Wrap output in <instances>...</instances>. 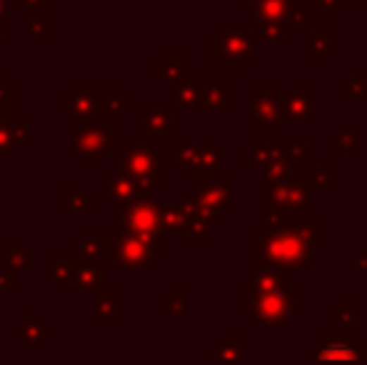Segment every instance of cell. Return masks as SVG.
Masks as SVG:
<instances>
[{
    "mask_svg": "<svg viewBox=\"0 0 367 365\" xmlns=\"http://www.w3.org/2000/svg\"><path fill=\"white\" fill-rule=\"evenodd\" d=\"M260 271H275V268H305L307 255H310V245L302 238V228L287 225L285 230L268 233L260 235Z\"/></svg>",
    "mask_w": 367,
    "mask_h": 365,
    "instance_id": "obj_1",
    "label": "cell"
},
{
    "mask_svg": "<svg viewBox=\"0 0 367 365\" xmlns=\"http://www.w3.org/2000/svg\"><path fill=\"white\" fill-rule=\"evenodd\" d=\"M300 295L290 290H270V293L247 295V313L255 316V321L263 326H282L297 313Z\"/></svg>",
    "mask_w": 367,
    "mask_h": 365,
    "instance_id": "obj_2",
    "label": "cell"
},
{
    "mask_svg": "<svg viewBox=\"0 0 367 365\" xmlns=\"http://www.w3.org/2000/svg\"><path fill=\"white\" fill-rule=\"evenodd\" d=\"M318 360H365L367 350L357 345L355 338H325L320 348L313 353Z\"/></svg>",
    "mask_w": 367,
    "mask_h": 365,
    "instance_id": "obj_3",
    "label": "cell"
},
{
    "mask_svg": "<svg viewBox=\"0 0 367 365\" xmlns=\"http://www.w3.org/2000/svg\"><path fill=\"white\" fill-rule=\"evenodd\" d=\"M255 130L265 133L270 128L280 123V111H278V90L270 85H260L255 88Z\"/></svg>",
    "mask_w": 367,
    "mask_h": 365,
    "instance_id": "obj_4",
    "label": "cell"
},
{
    "mask_svg": "<svg viewBox=\"0 0 367 365\" xmlns=\"http://www.w3.org/2000/svg\"><path fill=\"white\" fill-rule=\"evenodd\" d=\"M310 88H297V90H292L290 95H287L282 103H280V118L282 120H292V123H300V120H305L307 118V113H310Z\"/></svg>",
    "mask_w": 367,
    "mask_h": 365,
    "instance_id": "obj_5",
    "label": "cell"
},
{
    "mask_svg": "<svg viewBox=\"0 0 367 365\" xmlns=\"http://www.w3.org/2000/svg\"><path fill=\"white\" fill-rule=\"evenodd\" d=\"M300 8V0H258V20L260 23H282Z\"/></svg>",
    "mask_w": 367,
    "mask_h": 365,
    "instance_id": "obj_6",
    "label": "cell"
},
{
    "mask_svg": "<svg viewBox=\"0 0 367 365\" xmlns=\"http://www.w3.org/2000/svg\"><path fill=\"white\" fill-rule=\"evenodd\" d=\"M332 43H335V33H332V30H313V35H310V45H313L310 61H313L315 66H320V63H323V58H325V53L332 48Z\"/></svg>",
    "mask_w": 367,
    "mask_h": 365,
    "instance_id": "obj_7",
    "label": "cell"
},
{
    "mask_svg": "<svg viewBox=\"0 0 367 365\" xmlns=\"http://www.w3.org/2000/svg\"><path fill=\"white\" fill-rule=\"evenodd\" d=\"M225 43H228V50L232 53V58H240V61L250 63L252 56H255V53H252V40L247 38L245 33H237V30L235 33H228Z\"/></svg>",
    "mask_w": 367,
    "mask_h": 365,
    "instance_id": "obj_8",
    "label": "cell"
},
{
    "mask_svg": "<svg viewBox=\"0 0 367 365\" xmlns=\"http://www.w3.org/2000/svg\"><path fill=\"white\" fill-rule=\"evenodd\" d=\"M255 38L260 40H285V25L282 23H260L255 30Z\"/></svg>",
    "mask_w": 367,
    "mask_h": 365,
    "instance_id": "obj_9",
    "label": "cell"
},
{
    "mask_svg": "<svg viewBox=\"0 0 367 365\" xmlns=\"http://www.w3.org/2000/svg\"><path fill=\"white\" fill-rule=\"evenodd\" d=\"M307 153V145H282L280 148V163L285 168L300 166V158Z\"/></svg>",
    "mask_w": 367,
    "mask_h": 365,
    "instance_id": "obj_10",
    "label": "cell"
},
{
    "mask_svg": "<svg viewBox=\"0 0 367 365\" xmlns=\"http://www.w3.org/2000/svg\"><path fill=\"white\" fill-rule=\"evenodd\" d=\"M335 182V168L332 166H323V168H315L313 178H310V185L313 188H330Z\"/></svg>",
    "mask_w": 367,
    "mask_h": 365,
    "instance_id": "obj_11",
    "label": "cell"
},
{
    "mask_svg": "<svg viewBox=\"0 0 367 365\" xmlns=\"http://www.w3.org/2000/svg\"><path fill=\"white\" fill-rule=\"evenodd\" d=\"M335 318L342 326H355L357 323V308L355 303H337L335 305Z\"/></svg>",
    "mask_w": 367,
    "mask_h": 365,
    "instance_id": "obj_12",
    "label": "cell"
},
{
    "mask_svg": "<svg viewBox=\"0 0 367 365\" xmlns=\"http://www.w3.org/2000/svg\"><path fill=\"white\" fill-rule=\"evenodd\" d=\"M357 150V135L355 133H340L335 138V153L337 155H347Z\"/></svg>",
    "mask_w": 367,
    "mask_h": 365,
    "instance_id": "obj_13",
    "label": "cell"
},
{
    "mask_svg": "<svg viewBox=\"0 0 367 365\" xmlns=\"http://www.w3.org/2000/svg\"><path fill=\"white\" fill-rule=\"evenodd\" d=\"M345 95H347V98H367V80H365V78H362V75L347 78Z\"/></svg>",
    "mask_w": 367,
    "mask_h": 365,
    "instance_id": "obj_14",
    "label": "cell"
},
{
    "mask_svg": "<svg viewBox=\"0 0 367 365\" xmlns=\"http://www.w3.org/2000/svg\"><path fill=\"white\" fill-rule=\"evenodd\" d=\"M290 23L300 30H310L313 28V13L307 11V8H295L290 16Z\"/></svg>",
    "mask_w": 367,
    "mask_h": 365,
    "instance_id": "obj_15",
    "label": "cell"
},
{
    "mask_svg": "<svg viewBox=\"0 0 367 365\" xmlns=\"http://www.w3.org/2000/svg\"><path fill=\"white\" fill-rule=\"evenodd\" d=\"M302 238H305L307 245H323V225H310V228H302Z\"/></svg>",
    "mask_w": 367,
    "mask_h": 365,
    "instance_id": "obj_16",
    "label": "cell"
},
{
    "mask_svg": "<svg viewBox=\"0 0 367 365\" xmlns=\"http://www.w3.org/2000/svg\"><path fill=\"white\" fill-rule=\"evenodd\" d=\"M357 266H360L362 271H367V255H365V258H360V260H357Z\"/></svg>",
    "mask_w": 367,
    "mask_h": 365,
    "instance_id": "obj_17",
    "label": "cell"
},
{
    "mask_svg": "<svg viewBox=\"0 0 367 365\" xmlns=\"http://www.w3.org/2000/svg\"><path fill=\"white\" fill-rule=\"evenodd\" d=\"M357 6H360V8H367V0H357Z\"/></svg>",
    "mask_w": 367,
    "mask_h": 365,
    "instance_id": "obj_18",
    "label": "cell"
}]
</instances>
